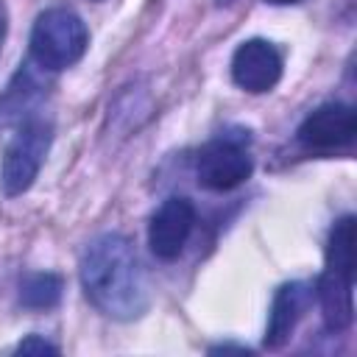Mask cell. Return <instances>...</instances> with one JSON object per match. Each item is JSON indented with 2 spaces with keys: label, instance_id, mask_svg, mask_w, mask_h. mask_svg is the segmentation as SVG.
I'll return each mask as SVG.
<instances>
[{
  "label": "cell",
  "instance_id": "cell-1",
  "mask_svg": "<svg viewBox=\"0 0 357 357\" xmlns=\"http://www.w3.org/2000/svg\"><path fill=\"white\" fill-rule=\"evenodd\" d=\"M89 304L114 321H134L151 304L148 279L131 240L120 231L98 234L86 243L78 265Z\"/></svg>",
  "mask_w": 357,
  "mask_h": 357
},
{
  "label": "cell",
  "instance_id": "cell-2",
  "mask_svg": "<svg viewBox=\"0 0 357 357\" xmlns=\"http://www.w3.org/2000/svg\"><path fill=\"white\" fill-rule=\"evenodd\" d=\"M89 47V31L86 22L67 6L45 8L31 31V59L42 70H67Z\"/></svg>",
  "mask_w": 357,
  "mask_h": 357
},
{
  "label": "cell",
  "instance_id": "cell-3",
  "mask_svg": "<svg viewBox=\"0 0 357 357\" xmlns=\"http://www.w3.org/2000/svg\"><path fill=\"white\" fill-rule=\"evenodd\" d=\"M53 142V120L45 117L39 109L14 123V134L3 151L0 165V184L6 195H22L39 176L45 156Z\"/></svg>",
  "mask_w": 357,
  "mask_h": 357
},
{
  "label": "cell",
  "instance_id": "cell-4",
  "mask_svg": "<svg viewBox=\"0 0 357 357\" xmlns=\"http://www.w3.org/2000/svg\"><path fill=\"white\" fill-rule=\"evenodd\" d=\"M254 173V159L234 139H212L198 151L195 176L206 190H234Z\"/></svg>",
  "mask_w": 357,
  "mask_h": 357
},
{
  "label": "cell",
  "instance_id": "cell-5",
  "mask_svg": "<svg viewBox=\"0 0 357 357\" xmlns=\"http://www.w3.org/2000/svg\"><path fill=\"white\" fill-rule=\"evenodd\" d=\"M195 226V206L190 198L173 195L159 204L148 226V245L159 259H176Z\"/></svg>",
  "mask_w": 357,
  "mask_h": 357
},
{
  "label": "cell",
  "instance_id": "cell-6",
  "mask_svg": "<svg viewBox=\"0 0 357 357\" xmlns=\"http://www.w3.org/2000/svg\"><path fill=\"white\" fill-rule=\"evenodd\" d=\"M282 53L268 39H245L231 56V78L245 92H268L282 78Z\"/></svg>",
  "mask_w": 357,
  "mask_h": 357
},
{
  "label": "cell",
  "instance_id": "cell-7",
  "mask_svg": "<svg viewBox=\"0 0 357 357\" xmlns=\"http://www.w3.org/2000/svg\"><path fill=\"white\" fill-rule=\"evenodd\" d=\"M357 134V114L349 103H324L304 117L296 137L301 145L315 151H335L351 145Z\"/></svg>",
  "mask_w": 357,
  "mask_h": 357
},
{
  "label": "cell",
  "instance_id": "cell-8",
  "mask_svg": "<svg viewBox=\"0 0 357 357\" xmlns=\"http://www.w3.org/2000/svg\"><path fill=\"white\" fill-rule=\"evenodd\" d=\"M354 268H340V265H326L324 273L318 276V284L312 287L318 304H321V315L326 329L332 332H343L351 326L354 318Z\"/></svg>",
  "mask_w": 357,
  "mask_h": 357
},
{
  "label": "cell",
  "instance_id": "cell-9",
  "mask_svg": "<svg viewBox=\"0 0 357 357\" xmlns=\"http://www.w3.org/2000/svg\"><path fill=\"white\" fill-rule=\"evenodd\" d=\"M312 293L315 290L307 282H287L276 290L271 315H268V329H265V349L276 351L290 340L296 324L312 304Z\"/></svg>",
  "mask_w": 357,
  "mask_h": 357
},
{
  "label": "cell",
  "instance_id": "cell-10",
  "mask_svg": "<svg viewBox=\"0 0 357 357\" xmlns=\"http://www.w3.org/2000/svg\"><path fill=\"white\" fill-rule=\"evenodd\" d=\"M64 282L56 273H28L20 284V301L28 310H50L61 301Z\"/></svg>",
  "mask_w": 357,
  "mask_h": 357
},
{
  "label": "cell",
  "instance_id": "cell-11",
  "mask_svg": "<svg viewBox=\"0 0 357 357\" xmlns=\"http://www.w3.org/2000/svg\"><path fill=\"white\" fill-rule=\"evenodd\" d=\"M17 354H59V346L39 335H28L25 340L17 343Z\"/></svg>",
  "mask_w": 357,
  "mask_h": 357
},
{
  "label": "cell",
  "instance_id": "cell-12",
  "mask_svg": "<svg viewBox=\"0 0 357 357\" xmlns=\"http://www.w3.org/2000/svg\"><path fill=\"white\" fill-rule=\"evenodd\" d=\"M3 36H6V6L0 0V47H3Z\"/></svg>",
  "mask_w": 357,
  "mask_h": 357
},
{
  "label": "cell",
  "instance_id": "cell-13",
  "mask_svg": "<svg viewBox=\"0 0 357 357\" xmlns=\"http://www.w3.org/2000/svg\"><path fill=\"white\" fill-rule=\"evenodd\" d=\"M212 351H245L243 346H215Z\"/></svg>",
  "mask_w": 357,
  "mask_h": 357
},
{
  "label": "cell",
  "instance_id": "cell-14",
  "mask_svg": "<svg viewBox=\"0 0 357 357\" xmlns=\"http://www.w3.org/2000/svg\"><path fill=\"white\" fill-rule=\"evenodd\" d=\"M268 3H273V6H290V3H298V0H268Z\"/></svg>",
  "mask_w": 357,
  "mask_h": 357
},
{
  "label": "cell",
  "instance_id": "cell-15",
  "mask_svg": "<svg viewBox=\"0 0 357 357\" xmlns=\"http://www.w3.org/2000/svg\"><path fill=\"white\" fill-rule=\"evenodd\" d=\"M218 3H231V0H218Z\"/></svg>",
  "mask_w": 357,
  "mask_h": 357
}]
</instances>
